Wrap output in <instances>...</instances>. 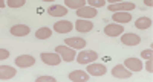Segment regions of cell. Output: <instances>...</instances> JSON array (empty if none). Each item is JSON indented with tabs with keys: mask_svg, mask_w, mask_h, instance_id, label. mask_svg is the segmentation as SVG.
Instances as JSON below:
<instances>
[{
	"mask_svg": "<svg viewBox=\"0 0 153 82\" xmlns=\"http://www.w3.org/2000/svg\"><path fill=\"white\" fill-rule=\"evenodd\" d=\"M48 12H49V15H52V17H65L68 14V9L63 5H52L48 9Z\"/></svg>",
	"mask_w": 153,
	"mask_h": 82,
	"instance_id": "obj_18",
	"label": "cell"
},
{
	"mask_svg": "<svg viewBox=\"0 0 153 82\" xmlns=\"http://www.w3.org/2000/svg\"><path fill=\"white\" fill-rule=\"evenodd\" d=\"M25 3H26V0H8L6 2L9 8H22L25 6Z\"/></svg>",
	"mask_w": 153,
	"mask_h": 82,
	"instance_id": "obj_23",
	"label": "cell"
},
{
	"mask_svg": "<svg viewBox=\"0 0 153 82\" xmlns=\"http://www.w3.org/2000/svg\"><path fill=\"white\" fill-rule=\"evenodd\" d=\"M146 68H147V72H149V73L153 72V62H152V59H147V62H146Z\"/></svg>",
	"mask_w": 153,
	"mask_h": 82,
	"instance_id": "obj_28",
	"label": "cell"
},
{
	"mask_svg": "<svg viewBox=\"0 0 153 82\" xmlns=\"http://www.w3.org/2000/svg\"><path fill=\"white\" fill-rule=\"evenodd\" d=\"M97 14H98V11L94 6H83L80 9H76V15L80 18H94V17H97Z\"/></svg>",
	"mask_w": 153,
	"mask_h": 82,
	"instance_id": "obj_10",
	"label": "cell"
},
{
	"mask_svg": "<svg viewBox=\"0 0 153 82\" xmlns=\"http://www.w3.org/2000/svg\"><path fill=\"white\" fill-rule=\"evenodd\" d=\"M8 56H9V52H8L6 49H0V59L3 61V59H6Z\"/></svg>",
	"mask_w": 153,
	"mask_h": 82,
	"instance_id": "obj_27",
	"label": "cell"
},
{
	"mask_svg": "<svg viewBox=\"0 0 153 82\" xmlns=\"http://www.w3.org/2000/svg\"><path fill=\"white\" fill-rule=\"evenodd\" d=\"M35 64V58L31 56V55H20V56L16 58V65L26 68V67H32Z\"/></svg>",
	"mask_w": 153,
	"mask_h": 82,
	"instance_id": "obj_9",
	"label": "cell"
},
{
	"mask_svg": "<svg viewBox=\"0 0 153 82\" xmlns=\"http://www.w3.org/2000/svg\"><path fill=\"white\" fill-rule=\"evenodd\" d=\"M42 61L45 62V64H48V65H58L63 59H61V56L55 52V53H42Z\"/></svg>",
	"mask_w": 153,
	"mask_h": 82,
	"instance_id": "obj_11",
	"label": "cell"
},
{
	"mask_svg": "<svg viewBox=\"0 0 153 82\" xmlns=\"http://www.w3.org/2000/svg\"><path fill=\"white\" fill-rule=\"evenodd\" d=\"M74 26H75V29L78 31V32H81V34L91 32L94 29V23L89 21V18H80V20H76V23Z\"/></svg>",
	"mask_w": 153,
	"mask_h": 82,
	"instance_id": "obj_6",
	"label": "cell"
},
{
	"mask_svg": "<svg viewBox=\"0 0 153 82\" xmlns=\"http://www.w3.org/2000/svg\"><path fill=\"white\" fill-rule=\"evenodd\" d=\"M65 5L72 9H80V8L86 6V0H65Z\"/></svg>",
	"mask_w": 153,
	"mask_h": 82,
	"instance_id": "obj_21",
	"label": "cell"
},
{
	"mask_svg": "<svg viewBox=\"0 0 153 82\" xmlns=\"http://www.w3.org/2000/svg\"><path fill=\"white\" fill-rule=\"evenodd\" d=\"M74 27H75L74 23H71L68 20H60V21H57L54 24V31L58 32V34H68V32H71L74 29Z\"/></svg>",
	"mask_w": 153,
	"mask_h": 82,
	"instance_id": "obj_7",
	"label": "cell"
},
{
	"mask_svg": "<svg viewBox=\"0 0 153 82\" xmlns=\"http://www.w3.org/2000/svg\"><path fill=\"white\" fill-rule=\"evenodd\" d=\"M0 8H2V9L5 8V2H3V0H0Z\"/></svg>",
	"mask_w": 153,
	"mask_h": 82,
	"instance_id": "obj_31",
	"label": "cell"
},
{
	"mask_svg": "<svg viewBox=\"0 0 153 82\" xmlns=\"http://www.w3.org/2000/svg\"><path fill=\"white\" fill-rule=\"evenodd\" d=\"M35 81H37V82H55L57 79H55L54 76H38Z\"/></svg>",
	"mask_w": 153,
	"mask_h": 82,
	"instance_id": "obj_25",
	"label": "cell"
},
{
	"mask_svg": "<svg viewBox=\"0 0 153 82\" xmlns=\"http://www.w3.org/2000/svg\"><path fill=\"white\" fill-rule=\"evenodd\" d=\"M89 75H92V76H103L106 72H107V68L104 64H97V62H91V64H87V70H86Z\"/></svg>",
	"mask_w": 153,
	"mask_h": 82,
	"instance_id": "obj_5",
	"label": "cell"
},
{
	"mask_svg": "<svg viewBox=\"0 0 153 82\" xmlns=\"http://www.w3.org/2000/svg\"><path fill=\"white\" fill-rule=\"evenodd\" d=\"M124 32V26L123 24H106L104 27V34L107 37H118Z\"/></svg>",
	"mask_w": 153,
	"mask_h": 82,
	"instance_id": "obj_13",
	"label": "cell"
},
{
	"mask_svg": "<svg viewBox=\"0 0 153 82\" xmlns=\"http://www.w3.org/2000/svg\"><path fill=\"white\" fill-rule=\"evenodd\" d=\"M29 31H31L29 26H26V24H16L9 29L11 35H14V37H26L29 34Z\"/></svg>",
	"mask_w": 153,
	"mask_h": 82,
	"instance_id": "obj_15",
	"label": "cell"
},
{
	"mask_svg": "<svg viewBox=\"0 0 153 82\" xmlns=\"http://www.w3.org/2000/svg\"><path fill=\"white\" fill-rule=\"evenodd\" d=\"M141 56H143L144 59H152V58H153V50H152V49L143 50V52H141Z\"/></svg>",
	"mask_w": 153,
	"mask_h": 82,
	"instance_id": "obj_26",
	"label": "cell"
},
{
	"mask_svg": "<svg viewBox=\"0 0 153 82\" xmlns=\"http://www.w3.org/2000/svg\"><path fill=\"white\" fill-rule=\"evenodd\" d=\"M124 65L129 68L130 72H141L143 70V62L138 58H127L124 61Z\"/></svg>",
	"mask_w": 153,
	"mask_h": 82,
	"instance_id": "obj_16",
	"label": "cell"
},
{
	"mask_svg": "<svg viewBox=\"0 0 153 82\" xmlns=\"http://www.w3.org/2000/svg\"><path fill=\"white\" fill-rule=\"evenodd\" d=\"M135 26L138 27V29H149V27L152 26V18H149V17H139L135 21Z\"/></svg>",
	"mask_w": 153,
	"mask_h": 82,
	"instance_id": "obj_20",
	"label": "cell"
},
{
	"mask_svg": "<svg viewBox=\"0 0 153 82\" xmlns=\"http://www.w3.org/2000/svg\"><path fill=\"white\" fill-rule=\"evenodd\" d=\"M69 79L74 82H86L89 81V73L83 70H74L72 73H69Z\"/></svg>",
	"mask_w": 153,
	"mask_h": 82,
	"instance_id": "obj_19",
	"label": "cell"
},
{
	"mask_svg": "<svg viewBox=\"0 0 153 82\" xmlns=\"http://www.w3.org/2000/svg\"><path fill=\"white\" fill-rule=\"evenodd\" d=\"M109 2H110V5H112V3H120V2H126V0H109Z\"/></svg>",
	"mask_w": 153,
	"mask_h": 82,
	"instance_id": "obj_30",
	"label": "cell"
},
{
	"mask_svg": "<svg viewBox=\"0 0 153 82\" xmlns=\"http://www.w3.org/2000/svg\"><path fill=\"white\" fill-rule=\"evenodd\" d=\"M135 9V3L132 2H120V3H112L109 5L110 12H120V11H132Z\"/></svg>",
	"mask_w": 153,
	"mask_h": 82,
	"instance_id": "obj_12",
	"label": "cell"
},
{
	"mask_svg": "<svg viewBox=\"0 0 153 82\" xmlns=\"http://www.w3.org/2000/svg\"><path fill=\"white\" fill-rule=\"evenodd\" d=\"M97 59H98V55L94 50H81L76 55V62H80V64H91Z\"/></svg>",
	"mask_w": 153,
	"mask_h": 82,
	"instance_id": "obj_2",
	"label": "cell"
},
{
	"mask_svg": "<svg viewBox=\"0 0 153 82\" xmlns=\"http://www.w3.org/2000/svg\"><path fill=\"white\" fill-rule=\"evenodd\" d=\"M113 21L115 23H121V24H126L132 20V14L129 11H120V12H115L112 15Z\"/></svg>",
	"mask_w": 153,
	"mask_h": 82,
	"instance_id": "obj_14",
	"label": "cell"
},
{
	"mask_svg": "<svg viewBox=\"0 0 153 82\" xmlns=\"http://www.w3.org/2000/svg\"><path fill=\"white\" fill-rule=\"evenodd\" d=\"M112 75L115 78H120V79H129L132 76V72L124 64H118V65H115L112 68Z\"/></svg>",
	"mask_w": 153,
	"mask_h": 82,
	"instance_id": "obj_4",
	"label": "cell"
},
{
	"mask_svg": "<svg viewBox=\"0 0 153 82\" xmlns=\"http://www.w3.org/2000/svg\"><path fill=\"white\" fill-rule=\"evenodd\" d=\"M144 5L146 6H152L153 5V0H144Z\"/></svg>",
	"mask_w": 153,
	"mask_h": 82,
	"instance_id": "obj_29",
	"label": "cell"
},
{
	"mask_svg": "<svg viewBox=\"0 0 153 82\" xmlns=\"http://www.w3.org/2000/svg\"><path fill=\"white\" fill-rule=\"evenodd\" d=\"M121 43L124 46H138L139 43H141V37L133 34V32H126L121 37Z\"/></svg>",
	"mask_w": 153,
	"mask_h": 82,
	"instance_id": "obj_3",
	"label": "cell"
},
{
	"mask_svg": "<svg viewBox=\"0 0 153 82\" xmlns=\"http://www.w3.org/2000/svg\"><path fill=\"white\" fill-rule=\"evenodd\" d=\"M16 73H17V70L14 67H9V65H2V67H0V79H2V81L14 78Z\"/></svg>",
	"mask_w": 153,
	"mask_h": 82,
	"instance_id": "obj_17",
	"label": "cell"
},
{
	"mask_svg": "<svg viewBox=\"0 0 153 82\" xmlns=\"http://www.w3.org/2000/svg\"><path fill=\"white\" fill-rule=\"evenodd\" d=\"M89 3V6H94V8H101L106 5V0H86Z\"/></svg>",
	"mask_w": 153,
	"mask_h": 82,
	"instance_id": "obj_24",
	"label": "cell"
},
{
	"mask_svg": "<svg viewBox=\"0 0 153 82\" xmlns=\"http://www.w3.org/2000/svg\"><path fill=\"white\" fill-rule=\"evenodd\" d=\"M43 2H54V0H43Z\"/></svg>",
	"mask_w": 153,
	"mask_h": 82,
	"instance_id": "obj_32",
	"label": "cell"
},
{
	"mask_svg": "<svg viewBox=\"0 0 153 82\" xmlns=\"http://www.w3.org/2000/svg\"><path fill=\"white\" fill-rule=\"evenodd\" d=\"M65 44L72 49H84L86 47V40L81 37H69L65 40Z\"/></svg>",
	"mask_w": 153,
	"mask_h": 82,
	"instance_id": "obj_8",
	"label": "cell"
},
{
	"mask_svg": "<svg viewBox=\"0 0 153 82\" xmlns=\"http://www.w3.org/2000/svg\"><path fill=\"white\" fill-rule=\"evenodd\" d=\"M51 35H52V31H51L49 27H40V29L35 32V37L38 40H48Z\"/></svg>",
	"mask_w": 153,
	"mask_h": 82,
	"instance_id": "obj_22",
	"label": "cell"
},
{
	"mask_svg": "<svg viewBox=\"0 0 153 82\" xmlns=\"http://www.w3.org/2000/svg\"><path fill=\"white\" fill-rule=\"evenodd\" d=\"M55 52L60 55L61 59L65 61V62H72V61L75 59V56H76L75 49H72V47H69V46H66V44L57 46V47H55Z\"/></svg>",
	"mask_w": 153,
	"mask_h": 82,
	"instance_id": "obj_1",
	"label": "cell"
}]
</instances>
